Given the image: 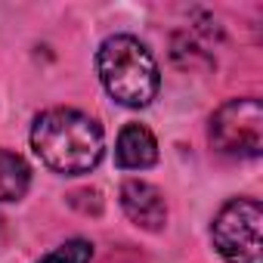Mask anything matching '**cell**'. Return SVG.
I'll return each mask as SVG.
<instances>
[{
	"instance_id": "4",
	"label": "cell",
	"mask_w": 263,
	"mask_h": 263,
	"mask_svg": "<svg viewBox=\"0 0 263 263\" xmlns=\"http://www.w3.org/2000/svg\"><path fill=\"white\" fill-rule=\"evenodd\" d=\"M263 208L254 198H232L214 220V248L226 263H260Z\"/></svg>"
},
{
	"instance_id": "3",
	"label": "cell",
	"mask_w": 263,
	"mask_h": 263,
	"mask_svg": "<svg viewBox=\"0 0 263 263\" xmlns=\"http://www.w3.org/2000/svg\"><path fill=\"white\" fill-rule=\"evenodd\" d=\"M211 146L229 158H257L263 149V108L260 99H229L211 118Z\"/></svg>"
},
{
	"instance_id": "6",
	"label": "cell",
	"mask_w": 263,
	"mask_h": 263,
	"mask_svg": "<svg viewBox=\"0 0 263 263\" xmlns=\"http://www.w3.org/2000/svg\"><path fill=\"white\" fill-rule=\"evenodd\" d=\"M115 158L124 171H146L158 161V143L152 137V130L143 124H127L118 134Z\"/></svg>"
},
{
	"instance_id": "1",
	"label": "cell",
	"mask_w": 263,
	"mask_h": 263,
	"mask_svg": "<svg viewBox=\"0 0 263 263\" xmlns=\"http://www.w3.org/2000/svg\"><path fill=\"white\" fill-rule=\"evenodd\" d=\"M34 155L56 174H90L105 152L102 127L78 108H47L31 127Z\"/></svg>"
},
{
	"instance_id": "5",
	"label": "cell",
	"mask_w": 263,
	"mask_h": 263,
	"mask_svg": "<svg viewBox=\"0 0 263 263\" xmlns=\"http://www.w3.org/2000/svg\"><path fill=\"white\" fill-rule=\"evenodd\" d=\"M121 208L137 226H143L149 232H158L167 220L164 195L146 180H127L121 186Z\"/></svg>"
},
{
	"instance_id": "7",
	"label": "cell",
	"mask_w": 263,
	"mask_h": 263,
	"mask_svg": "<svg viewBox=\"0 0 263 263\" xmlns=\"http://www.w3.org/2000/svg\"><path fill=\"white\" fill-rule=\"evenodd\" d=\"M31 183V167L25 164L22 155L0 149V201H16L28 192Z\"/></svg>"
},
{
	"instance_id": "2",
	"label": "cell",
	"mask_w": 263,
	"mask_h": 263,
	"mask_svg": "<svg viewBox=\"0 0 263 263\" xmlns=\"http://www.w3.org/2000/svg\"><path fill=\"white\" fill-rule=\"evenodd\" d=\"M96 71L108 96L127 108H143L158 96V65L146 44L130 34L105 37L96 53Z\"/></svg>"
},
{
	"instance_id": "8",
	"label": "cell",
	"mask_w": 263,
	"mask_h": 263,
	"mask_svg": "<svg viewBox=\"0 0 263 263\" xmlns=\"http://www.w3.org/2000/svg\"><path fill=\"white\" fill-rule=\"evenodd\" d=\"M90 257H93V245L87 238H71L62 248H56L47 257H41L37 263H90Z\"/></svg>"
}]
</instances>
